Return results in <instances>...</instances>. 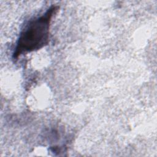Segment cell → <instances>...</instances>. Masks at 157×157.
<instances>
[{
  "instance_id": "cell-1",
  "label": "cell",
  "mask_w": 157,
  "mask_h": 157,
  "mask_svg": "<svg viewBox=\"0 0 157 157\" xmlns=\"http://www.w3.org/2000/svg\"><path fill=\"white\" fill-rule=\"evenodd\" d=\"M57 7L52 6L42 15L31 20L20 33L13 54L16 58L21 54L44 47L48 43L50 23Z\"/></svg>"
}]
</instances>
